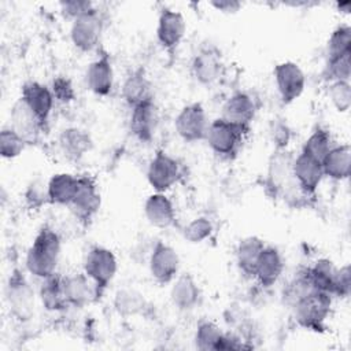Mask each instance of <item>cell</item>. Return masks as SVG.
I'll return each mask as SVG.
<instances>
[{"mask_svg":"<svg viewBox=\"0 0 351 351\" xmlns=\"http://www.w3.org/2000/svg\"><path fill=\"white\" fill-rule=\"evenodd\" d=\"M324 176L333 181H344L350 177L351 148L348 144H335L321 160Z\"/></svg>","mask_w":351,"mask_h":351,"instance_id":"26","label":"cell"},{"mask_svg":"<svg viewBox=\"0 0 351 351\" xmlns=\"http://www.w3.org/2000/svg\"><path fill=\"white\" fill-rule=\"evenodd\" d=\"M213 232H214L213 221L206 215H200L193 218L184 226L182 236L186 241L192 244H200L207 239H210Z\"/></svg>","mask_w":351,"mask_h":351,"instance_id":"37","label":"cell"},{"mask_svg":"<svg viewBox=\"0 0 351 351\" xmlns=\"http://www.w3.org/2000/svg\"><path fill=\"white\" fill-rule=\"evenodd\" d=\"M181 178L180 162L165 151H158L148 163L147 181L154 192L166 193Z\"/></svg>","mask_w":351,"mask_h":351,"instance_id":"7","label":"cell"},{"mask_svg":"<svg viewBox=\"0 0 351 351\" xmlns=\"http://www.w3.org/2000/svg\"><path fill=\"white\" fill-rule=\"evenodd\" d=\"M159 125V111L154 99L130 108L129 128L132 134L141 143H149Z\"/></svg>","mask_w":351,"mask_h":351,"instance_id":"15","label":"cell"},{"mask_svg":"<svg viewBox=\"0 0 351 351\" xmlns=\"http://www.w3.org/2000/svg\"><path fill=\"white\" fill-rule=\"evenodd\" d=\"M63 289L66 302L70 307L80 308L97 299L95 284L84 271L63 276Z\"/></svg>","mask_w":351,"mask_h":351,"instance_id":"24","label":"cell"},{"mask_svg":"<svg viewBox=\"0 0 351 351\" xmlns=\"http://www.w3.org/2000/svg\"><path fill=\"white\" fill-rule=\"evenodd\" d=\"M23 197H25V204L30 210H34V211L40 210L43 206L49 203L47 182H44L41 178L32 180L25 189Z\"/></svg>","mask_w":351,"mask_h":351,"instance_id":"41","label":"cell"},{"mask_svg":"<svg viewBox=\"0 0 351 351\" xmlns=\"http://www.w3.org/2000/svg\"><path fill=\"white\" fill-rule=\"evenodd\" d=\"M333 296L324 291H314L292 307L295 322L311 332H324L332 311Z\"/></svg>","mask_w":351,"mask_h":351,"instance_id":"2","label":"cell"},{"mask_svg":"<svg viewBox=\"0 0 351 351\" xmlns=\"http://www.w3.org/2000/svg\"><path fill=\"white\" fill-rule=\"evenodd\" d=\"M273 77L278 96L284 104L293 103L304 92L306 74L302 67L292 60L277 63L273 70Z\"/></svg>","mask_w":351,"mask_h":351,"instance_id":"9","label":"cell"},{"mask_svg":"<svg viewBox=\"0 0 351 351\" xmlns=\"http://www.w3.org/2000/svg\"><path fill=\"white\" fill-rule=\"evenodd\" d=\"M10 126L26 141V144L37 143L40 133L44 129L38 118L21 99H18L11 108Z\"/></svg>","mask_w":351,"mask_h":351,"instance_id":"21","label":"cell"},{"mask_svg":"<svg viewBox=\"0 0 351 351\" xmlns=\"http://www.w3.org/2000/svg\"><path fill=\"white\" fill-rule=\"evenodd\" d=\"M285 263L277 247L265 245L256 262L254 278L263 288H270L281 278Z\"/></svg>","mask_w":351,"mask_h":351,"instance_id":"20","label":"cell"},{"mask_svg":"<svg viewBox=\"0 0 351 351\" xmlns=\"http://www.w3.org/2000/svg\"><path fill=\"white\" fill-rule=\"evenodd\" d=\"M274 149H287L291 141V129L284 119H273L269 128Z\"/></svg>","mask_w":351,"mask_h":351,"instance_id":"44","label":"cell"},{"mask_svg":"<svg viewBox=\"0 0 351 351\" xmlns=\"http://www.w3.org/2000/svg\"><path fill=\"white\" fill-rule=\"evenodd\" d=\"M26 141L11 128L4 126L0 132V155L4 159L18 158L26 148Z\"/></svg>","mask_w":351,"mask_h":351,"instance_id":"38","label":"cell"},{"mask_svg":"<svg viewBox=\"0 0 351 351\" xmlns=\"http://www.w3.org/2000/svg\"><path fill=\"white\" fill-rule=\"evenodd\" d=\"M328 97L339 112H347L351 106L350 81H333L328 85Z\"/></svg>","mask_w":351,"mask_h":351,"instance_id":"40","label":"cell"},{"mask_svg":"<svg viewBox=\"0 0 351 351\" xmlns=\"http://www.w3.org/2000/svg\"><path fill=\"white\" fill-rule=\"evenodd\" d=\"M4 293L8 311L16 321L25 322L33 317L36 308V292L21 269H12Z\"/></svg>","mask_w":351,"mask_h":351,"instance_id":"3","label":"cell"},{"mask_svg":"<svg viewBox=\"0 0 351 351\" xmlns=\"http://www.w3.org/2000/svg\"><path fill=\"white\" fill-rule=\"evenodd\" d=\"M247 132L219 117L210 122L204 141L215 155L223 159H232L240 151Z\"/></svg>","mask_w":351,"mask_h":351,"instance_id":"4","label":"cell"},{"mask_svg":"<svg viewBox=\"0 0 351 351\" xmlns=\"http://www.w3.org/2000/svg\"><path fill=\"white\" fill-rule=\"evenodd\" d=\"M19 99L33 111V114L38 118L41 125L45 126L53 110V104L56 101L51 88L38 81H26L21 86Z\"/></svg>","mask_w":351,"mask_h":351,"instance_id":"13","label":"cell"},{"mask_svg":"<svg viewBox=\"0 0 351 351\" xmlns=\"http://www.w3.org/2000/svg\"><path fill=\"white\" fill-rule=\"evenodd\" d=\"M350 292H351V270H350L348 265H344V266L337 267V270H336L330 295L333 298L346 299L350 296Z\"/></svg>","mask_w":351,"mask_h":351,"instance_id":"43","label":"cell"},{"mask_svg":"<svg viewBox=\"0 0 351 351\" xmlns=\"http://www.w3.org/2000/svg\"><path fill=\"white\" fill-rule=\"evenodd\" d=\"M223 330L213 321H202L195 330V347L202 351H219Z\"/></svg>","mask_w":351,"mask_h":351,"instance_id":"33","label":"cell"},{"mask_svg":"<svg viewBox=\"0 0 351 351\" xmlns=\"http://www.w3.org/2000/svg\"><path fill=\"white\" fill-rule=\"evenodd\" d=\"M58 144L62 154L70 160H80L92 149L90 134L77 126L64 128L58 137Z\"/></svg>","mask_w":351,"mask_h":351,"instance_id":"25","label":"cell"},{"mask_svg":"<svg viewBox=\"0 0 351 351\" xmlns=\"http://www.w3.org/2000/svg\"><path fill=\"white\" fill-rule=\"evenodd\" d=\"M121 95L130 108L149 99H154L151 81L143 70H134L126 75L122 82Z\"/></svg>","mask_w":351,"mask_h":351,"instance_id":"28","label":"cell"},{"mask_svg":"<svg viewBox=\"0 0 351 351\" xmlns=\"http://www.w3.org/2000/svg\"><path fill=\"white\" fill-rule=\"evenodd\" d=\"M100 203L101 197L96 181L88 174L78 176L77 192L70 204V208L74 213L75 218H78L81 222L88 223L97 214Z\"/></svg>","mask_w":351,"mask_h":351,"instance_id":"12","label":"cell"},{"mask_svg":"<svg viewBox=\"0 0 351 351\" xmlns=\"http://www.w3.org/2000/svg\"><path fill=\"white\" fill-rule=\"evenodd\" d=\"M314 291L315 288L307 273V267H304L298 273H295L293 277L284 285L281 292V299L284 304L292 308L296 303L303 300L306 296H308Z\"/></svg>","mask_w":351,"mask_h":351,"instance_id":"31","label":"cell"},{"mask_svg":"<svg viewBox=\"0 0 351 351\" xmlns=\"http://www.w3.org/2000/svg\"><path fill=\"white\" fill-rule=\"evenodd\" d=\"M88 89L96 96H108L114 89V69L107 53H101L89 63L85 73Z\"/></svg>","mask_w":351,"mask_h":351,"instance_id":"19","label":"cell"},{"mask_svg":"<svg viewBox=\"0 0 351 351\" xmlns=\"http://www.w3.org/2000/svg\"><path fill=\"white\" fill-rule=\"evenodd\" d=\"M62 240L59 233L48 225L41 226L26 251L25 267L27 273L40 280L56 273Z\"/></svg>","mask_w":351,"mask_h":351,"instance_id":"1","label":"cell"},{"mask_svg":"<svg viewBox=\"0 0 351 351\" xmlns=\"http://www.w3.org/2000/svg\"><path fill=\"white\" fill-rule=\"evenodd\" d=\"M333 145H335V141L330 136V132L318 126L304 140L302 145V152L321 162Z\"/></svg>","mask_w":351,"mask_h":351,"instance_id":"34","label":"cell"},{"mask_svg":"<svg viewBox=\"0 0 351 351\" xmlns=\"http://www.w3.org/2000/svg\"><path fill=\"white\" fill-rule=\"evenodd\" d=\"M351 52V27L347 23L339 25L330 33L326 43V58H336Z\"/></svg>","mask_w":351,"mask_h":351,"instance_id":"36","label":"cell"},{"mask_svg":"<svg viewBox=\"0 0 351 351\" xmlns=\"http://www.w3.org/2000/svg\"><path fill=\"white\" fill-rule=\"evenodd\" d=\"M217 11L221 12H226V14H233L236 11L240 10L241 3L240 1H234V0H217V1H211L210 3Z\"/></svg>","mask_w":351,"mask_h":351,"instance_id":"47","label":"cell"},{"mask_svg":"<svg viewBox=\"0 0 351 351\" xmlns=\"http://www.w3.org/2000/svg\"><path fill=\"white\" fill-rule=\"evenodd\" d=\"M208 118L204 107L200 103L185 104L174 119L177 134L185 143L203 141L208 129Z\"/></svg>","mask_w":351,"mask_h":351,"instance_id":"8","label":"cell"},{"mask_svg":"<svg viewBox=\"0 0 351 351\" xmlns=\"http://www.w3.org/2000/svg\"><path fill=\"white\" fill-rule=\"evenodd\" d=\"M104 27L101 12L95 8L93 11L71 21L70 40L73 45L81 52H90L97 48Z\"/></svg>","mask_w":351,"mask_h":351,"instance_id":"6","label":"cell"},{"mask_svg":"<svg viewBox=\"0 0 351 351\" xmlns=\"http://www.w3.org/2000/svg\"><path fill=\"white\" fill-rule=\"evenodd\" d=\"M335 5H336L337 12H340L343 15H348L351 11V1H337Z\"/></svg>","mask_w":351,"mask_h":351,"instance_id":"48","label":"cell"},{"mask_svg":"<svg viewBox=\"0 0 351 351\" xmlns=\"http://www.w3.org/2000/svg\"><path fill=\"white\" fill-rule=\"evenodd\" d=\"M292 163L293 156L287 149H274L271 154L267 163L265 186L266 191L274 197H282V195L295 184L292 176Z\"/></svg>","mask_w":351,"mask_h":351,"instance_id":"10","label":"cell"},{"mask_svg":"<svg viewBox=\"0 0 351 351\" xmlns=\"http://www.w3.org/2000/svg\"><path fill=\"white\" fill-rule=\"evenodd\" d=\"M351 75V52L326 59L325 78L333 81H350Z\"/></svg>","mask_w":351,"mask_h":351,"instance_id":"39","label":"cell"},{"mask_svg":"<svg viewBox=\"0 0 351 351\" xmlns=\"http://www.w3.org/2000/svg\"><path fill=\"white\" fill-rule=\"evenodd\" d=\"M180 256L178 252L163 241H156L148 258V269L151 277L160 285L173 282L180 274Z\"/></svg>","mask_w":351,"mask_h":351,"instance_id":"11","label":"cell"},{"mask_svg":"<svg viewBox=\"0 0 351 351\" xmlns=\"http://www.w3.org/2000/svg\"><path fill=\"white\" fill-rule=\"evenodd\" d=\"M60 11L66 18H70L71 21L93 11L96 7L92 1L89 0H67V1H60L59 3Z\"/></svg>","mask_w":351,"mask_h":351,"instance_id":"45","label":"cell"},{"mask_svg":"<svg viewBox=\"0 0 351 351\" xmlns=\"http://www.w3.org/2000/svg\"><path fill=\"white\" fill-rule=\"evenodd\" d=\"M49 88L52 90V95H53L55 100L59 101V103L69 104V103L74 101L75 97H77L74 85H73V82L69 77H64V75L55 77L52 80Z\"/></svg>","mask_w":351,"mask_h":351,"instance_id":"42","label":"cell"},{"mask_svg":"<svg viewBox=\"0 0 351 351\" xmlns=\"http://www.w3.org/2000/svg\"><path fill=\"white\" fill-rule=\"evenodd\" d=\"M292 176L298 186L308 197L315 195L318 186L325 178L321 162L303 152H300L298 156H293Z\"/></svg>","mask_w":351,"mask_h":351,"instance_id":"16","label":"cell"},{"mask_svg":"<svg viewBox=\"0 0 351 351\" xmlns=\"http://www.w3.org/2000/svg\"><path fill=\"white\" fill-rule=\"evenodd\" d=\"M337 266L329 258H319L311 266H307V273L317 291L330 293L332 284L336 276Z\"/></svg>","mask_w":351,"mask_h":351,"instance_id":"32","label":"cell"},{"mask_svg":"<svg viewBox=\"0 0 351 351\" xmlns=\"http://www.w3.org/2000/svg\"><path fill=\"white\" fill-rule=\"evenodd\" d=\"M78 186V176L71 173H56L47 181L49 204L70 207Z\"/></svg>","mask_w":351,"mask_h":351,"instance_id":"27","label":"cell"},{"mask_svg":"<svg viewBox=\"0 0 351 351\" xmlns=\"http://www.w3.org/2000/svg\"><path fill=\"white\" fill-rule=\"evenodd\" d=\"M202 299V292L195 277L189 273L178 274L170 288V300L180 311L193 310Z\"/></svg>","mask_w":351,"mask_h":351,"instance_id":"22","label":"cell"},{"mask_svg":"<svg viewBox=\"0 0 351 351\" xmlns=\"http://www.w3.org/2000/svg\"><path fill=\"white\" fill-rule=\"evenodd\" d=\"M144 215L152 226L159 229L173 226L177 217L173 202L166 193L162 192H154L145 199Z\"/></svg>","mask_w":351,"mask_h":351,"instance_id":"23","label":"cell"},{"mask_svg":"<svg viewBox=\"0 0 351 351\" xmlns=\"http://www.w3.org/2000/svg\"><path fill=\"white\" fill-rule=\"evenodd\" d=\"M38 298L43 307L48 311L56 313L69 307L63 289V276L58 271L43 278L38 289Z\"/></svg>","mask_w":351,"mask_h":351,"instance_id":"30","label":"cell"},{"mask_svg":"<svg viewBox=\"0 0 351 351\" xmlns=\"http://www.w3.org/2000/svg\"><path fill=\"white\" fill-rule=\"evenodd\" d=\"M186 32L185 18L180 11L163 8L158 16L156 38L166 51H174L182 41Z\"/></svg>","mask_w":351,"mask_h":351,"instance_id":"14","label":"cell"},{"mask_svg":"<svg viewBox=\"0 0 351 351\" xmlns=\"http://www.w3.org/2000/svg\"><path fill=\"white\" fill-rule=\"evenodd\" d=\"M241 348H248L241 341V337L237 336L236 333L232 332H223L221 344H219V351H226V350H241Z\"/></svg>","mask_w":351,"mask_h":351,"instance_id":"46","label":"cell"},{"mask_svg":"<svg viewBox=\"0 0 351 351\" xmlns=\"http://www.w3.org/2000/svg\"><path fill=\"white\" fill-rule=\"evenodd\" d=\"M118 271V261L115 254L103 245H93L84 258V273L95 284L97 299L114 280Z\"/></svg>","mask_w":351,"mask_h":351,"instance_id":"5","label":"cell"},{"mask_svg":"<svg viewBox=\"0 0 351 351\" xmlns=\"http://www.w3.org/2000/svg\"><path fill=\"white\" fill-rule=\"evenodd\" d=\"M114 307L121 315H136L144 310L145 299L136 289L122 288L114 295Z\"/></svg>","mask_w":351,"mask_h":351,"instance_id":"35","label":"cell"},{"mask_svg":"<svg viewBox=\"0 0 351 351\" xmlns=\"http://www.w3.org/2000/svg\"><path fill=\"white\" fill-rule=\"evenodd\" d=\"M266 244L256 236H248L239 241L236 247V265L247 278H254L256 262Z\"/></svg>","mask_w":351,"mask_h":351,"instance_id":"29","label":"cell"},{"mask_svg":"<svg viewBox=\"0 0 351 351\" xmlns=\"http://www.w3.org/2000/svg\"><path fill=\"white\" fill-rule=\"evenodd\" d=\"M255 114H256L255 99L250 93L239 90L232 93L222 104L221 118L248 130L251 122L255 118Z\"/></svg>","mask_w":351,"mask_h":351,"instance_id":"17","label":"cell"},{"mask_svg":"<svg viewBox=\"0 0 351 351\" xmlns=\"http://www.w3.org/2000/svg\"><path fill=\"white\" fill-rule=\"evenodd\" d=\"M191 73L197 84L203 86L214 85L223 74L221 55L210 48L200 49L192 59Z\"/></svg>","mask_w":351,"mask_h":351,"instance_id":"18","label":"cell"}]
</instances>
